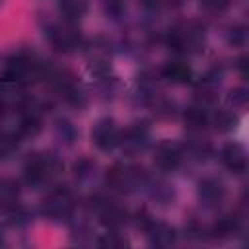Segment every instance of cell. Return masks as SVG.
<instances>
[{
	"label": "cell",
	"mask_w": 249,
	"mask_h": 249,
	"mask_svg": "<svg viewBox=\"0 0 249 249\" xmlns=\"http://www.w3.org/2000/svg\"><path fill=\"white\" fill-rule=\"evenodd\" d=\"M62 173V161L49 152H37L27 158L23 165L25 181L31 187H45L56 181V177Z\"/></svg>",
	"instance_id": "1"
},
{
	"label": "cell",
	"mask_w": 249,
	"mask_h": 249,
	"mask_svg": "<svg viewBox=\"0 0 249 249\" xmlns=\"http://www.w3.org/2000/svg\"><path fill=\"white\" fill-rule=\"evenodd\" d=\"M167 43L179 54H196L204 47V27L196 21H181L169 31Z\"/></svg>",
	"instance_id": "2"
},
{
	"label": "cell",
	"mask_w": 249,
	"mask_h": 249,
	"mask_svg": "<svg viewBox=\"0 0 249 249\" xmlns=\"http://www.w3.org/2000/svg\"><path fill=\"white\" fill-rule=\"evenodd\" d=\"M105 183H107L109 191L121 193V195H128V193L138 191L140 187H146L148 177H146V173L142 169H138L134 165L117 163L107 171Z\"/></svg>",
	"instance_id": "3"
},
{
	"label": "cell",
	"mask_w": 249,
	"mask_h": 249,
	"mask_svg": "<svg viewBox=\"0 0 249 249\" xmlns=\"http://www.w3.org/2000/svg\"><path fill=\"white\" fill-rule=\"evenodd\" d=\"M45 64L31 53H18L14 56L8 58L6 62V76H10L12 80L19 82L21 86L29 84V82H35L39 78H45Z\"/></svg>",
	"instance_id": "4"
},
{
	"label": "cell",
	"mask_w": 249,
	"mask_h": 249,
	"mask_svg": "<svg viewBox=\"0 0 249 249\" xmlns=\"http://www.w3.org/2000/svg\"><path fill=\"white\" fill-rule=\"evenodd\" d=\"M45 37L58 53H74L82 45V35L78 25L64 18L58 21H49L45 25Z\"/></svg>",
	"instance_id": "5"
},
{
	"label": "cell",
	"mask_w": 249,
	"mask_h": 249,
	"mask_svg": "<svg viewBox=\"0 0 249 249\" xmlns=\"http://www.w3.org/2000/svg\"><path fill=\"white\" fill-rule=\"evenodd\" d=\"M41 212L45 218L54 220V222H62V220H70L76 212V198L74 193L68 187H56L53 189L43 204H41Z\"/></svg>",
	"instance_id": "6"
},
{
	"label": "cell",
	"mask_w": 249,
	"mask_h": 249,
	"mask_svg": "<svg viewBox=\"0 0 249 249\" xmlns=\"http://www.w3.org/2000/svg\"><path fill=\"white\" fill-rule=\"evenodd\" d=\"M150 140H152V132H150V126L146 123H134L130 128H126L123 134H121V142H119V148L134 158L138 154H142L148 146H150Z\"/></svg>",
	"instance_id": "7"
},
{
	"label": "cell",
	"mask_w": 249,
	"mask_h": 249,
	"mask_svg": "<svg viewBox=\"0 0 249 249\" xmlns=\"http://www.w3.org/2000/svg\"><path fill=\"white\" fill-rule=\"evenodd\" d=\"M121 128L117 126V123L109 117H103L99 119L93 128H91V142L95 144L97 150L101 152H111L115 148H119V142H121Z\"/></svg>",
	"instance_id": "8"
},
{
	"label": "cell",
	"mask_w": 249,
	"mask_h": 249,
	"mask_svg": "<svg viewBox=\"0 0 249 249\" xmlns=\"http://www.w3.org/2000/svg\"><path fill=\"white\" fill-rule=\"evenodd\" d=\"M91 204H93V210L99 216L101 224L107 230H119L121 226H124V222H126V210L123 206H119L117 202H113L109 198H103V196H95Z\"/></svg>",
	"instance_id": "9"
},
{
	"label": "cell",
	"mask_w": 249,
	"mask_h": 249,
	"mask_svg": "<svg viewBox=\"0 0 249 249\" xmlns=\"http://www.w3.org/2000/svg\"><path fill=\"white\" fill-rule=\"evenodd\" d=\"M183 161V148L177 142L161 140L154 148V165L161 171H175Z\"/></svg>",
	"instance_id": "10"
},
{
	"label": "cell",
	"mask_w": 249,
	"mask_h": 249,
	"mask_svg": "<svg viewBox=\"0 0 249 249\" xmlns=\"http://www.w3.org/2000/svg\"><path fill=\"white\" fill-rule=\"evenodd\" d=\"M142 230L146 231V239L152 247H171L177 241V233L175 230L165 224V222H158L152 218H144L142 222Z\"/></svg>",
	"instance_id": "11"
},
{
	"label": "cell",
	"mask_w": 249,
	"mask_h": 249,
	"mask_svg": "<svg viewBox=\"0 0 249 249\" xmlns=\"http://www.w3.org/2000/svg\"><path fill=\"white\" fill-rule=\"evenodd\" d=\"M198 200L206 208H218L226 198V185L218 177H204L198 183Z\"/></svg>",
	"instance_id": "12"
},
{
	"label": "cell",
	"mask_w": 249,
	"mask_h": 249,
	"mask_svg": "<svg viewBox=\"0 0 249 249\" xmlns=\"http://www.w3.org/2000/svg\"><path fill=\"white\" fill-rule=\"evenodd\" d=\"M220 160L224 167L230 169L231 173L247 171V152L239 142H228L220 152Z\"/></svg>",
	"instance_id": "13"
},
{
	"label": "cell",
	"mask_w": 249,
	"mask_h": 249,
	"mask_svg": "<svg viewBox=\"0 0 249 249\" xmlns=\"http://www.w3.org/2000/svg\"><path fill=\"white\" fill-rule=\"evenodd\" d=\"M19 206V185L12 179H0V212L8 214Z\"/></svg>",
	"instance_id": "14"
},
{
	"label": "cell",
	"mask_w": 249,
	"mask_h": 249,
	"mask_svg": "<svg viewBox=\"0 0 249 249\" xmlns=\"http://www.w3.org/2000/svg\"><path fill=\"white\" fill-rule=\"evenodd\" d=\"M161 76L171 82V84H187L191 82L193 78V68L187 64V62H181V60H173V62H167L161 70Z\"/></svg>",
	"instance_id": "15"
},
{
	"label": "cell",
	"mask_w": 249,
	"mask_h": 249,
	"mask_svg": "<svg viewBox=\"0 0 249 249\" xmlns=\"http://www.w3.org/2000/svg\"><path fill=\"white\" fill-rule=\"evenodd\" d=\"M239 230H241V222L237 216H224L212 226L210 233H212V237L226 239V237H233L235 233H239Z\"/></svg>",
	"instance_id": "16"
},
{
	"label": "cell",
	"mask_w": 249,
	"mask_h": 249,
	"mask_svg": "<svg viewBox=\"0 0 249 249\" xmlns=\"http://www.w3.org/2000/svg\"><path fill=\"white\" fill-rule=\"evenodd\" d=\"M58 10L64 19L68 21H78L86 16L88 12V0H58Z\"/></svg>",
	"instance_id": "17"
},
{
	"label": "cell",
	"mask_w": 249,
	"mask_h": 249,
	"mask_svg": "<svg viewBox=\"0 0 249 249\" xmlns=\"http://www.w3.org/2000/svg\"><path fill=\"white\" fill-rule=\"evenodd\" d=\"M21 84L12 80L10 76H0V105H6L10 107L14 101L19 99V93H21Z\"/></svg>",
	"instance_id": "18"
},
{
	"label": "cell",
	"mask_w": 249,
	"mask_h": 249,
	"mask_svg": "<svg viewBox=\"0 0 249 249\" xmlns=\"http://www.w3.org/2000/svg\"><path fill=\"white\" fill-rule=\"evenodd\" d=\"M19 148V134L10 130H0V158H10Z\"/></svg>",
	"instance_id": "19"
},
{
	"label": "cell",
	"mask_w": 249,
	"mask_h": 249,
	"mask_svg": "<svg viewBox=\"0 0 249 249\" xmlns=\"http://www.w3.org/2000/svg\"><path fill=\"white\" fill-rule=\"evenodd\" d=\"M210 123H212V124H214L218 130L226 132V130L235 128V124H237V117L233 115V111L222 109V111H218V113L210 115Z\"/></svg>",
	"instance_id": "20"
},
{
	"label": "cell",
	"mask_w": 249,
	"mask_h": 249,
	"mask_svg": "<svg viewBox=\"0 0 249 249\" xmlns=\"http://www.w3.org/2000/svg\"><path fill=\"white\" fill-rule=\"evenodd\" d=\"M101 247H123L126 245V239L121 237V233H117V230H109L107 233H103L97 241Z\"/></svg>",
	"instance_id": "21"
},
{
	"label": "cell",
	"mask_w": 249,
	"mask_h": 249,
	"mask_svg": "<svg viewBox=\"0 0 249 249\" xmlns=\"http://www.w3.org/2000/svg\"><path fill=\"white\" fill-rule=\"evenodd\" d=\"M56 134H58V138H62L66 144H72V142L76 140V128H74V124L68 123V121H58V124H56Z\"/></svg>",
	"instance_id": "22"
},
{
	"label": "cell",
	"mask_w": 249,
	"mask_h": 249,
	"mask_svg": "<svg viewBox=\"0 0 249 249\" xmlns=\"http://www.w3.org/2000/svg\"><path fill=\"white\" fill-rule=\"evenodd\" d=\"M231 0H200V6L210 14H222L228 10Z\"/></svg>",
	"instance_id": "23"
},
{
	"label": "cell",
	"mask_w": 249,
	"mask_h": 249,
	"mask_svg": "<svg viewBox=\"0 0 249 249\" xmlns=\"http://www.w3.org/2000/svg\"><path fill=\"white\" fill-rule=\"evenodd\" d=\"M245 39H247V31H245L243 25L231 27V31H230V43L233 47H243L245 45Z\"/></svg>",
	"instance_id": "24"
},
{
	"label": "cell",
	"mask_w": 249,
	"mask_h": 249,
	"mask_svg": "<svg viewBox=\"0 0 249 249\" xmlns=\"http://www.w3.org/2000/svg\"><path fill=\"white\" fill-rule=\"evenodd\" d=\"M230 103L233 105V107H245V103H247V89L245 88H235L231 93H230Z\"/></svg>",
	"instance_id": "25"
},
{
	"label": "cell",
	"mask_w": 249,
	"mask_h": 249,
	"mask_svg": "<svg viewBox=\"0 0 249 249\" xmlns=\"http://www.w3.org/2000/svg\"><path fill=\"white\" fill-rule=\"evenodd\" d=\"M2 237H4V235H2V230H0V241H2Z\"/></svg>",
	"instance_id": "26"
}]
</instances>
